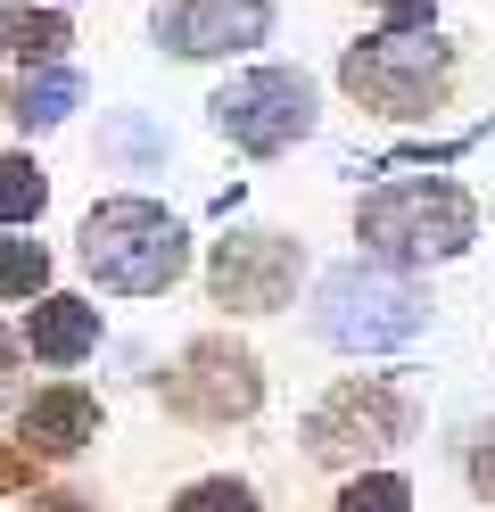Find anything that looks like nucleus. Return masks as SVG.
Returning <instances> with one entry per match:
<instances>
[{
    "mask_svg": "<svg viewBox=\"0 0 495 512\" xmlns=\"http://www.w3.org/2000/svg\"><path fill=\"white\" fill-rule=\"evenodd\" d=\"M264 25H273L264 0H165L157 9V42L182 50V58H223V50L264 42Z\"/></svg>",
    "mask_w": 495,
    "mask_h": 512,
    "instance_id": "obj_9",
    "label": "nucleus"
},
{
    "mask_svg": "<svg viewBox=\"0 0 495 512\" xmlns=\"http://www.w3.org/2000/svg\"><path fill=\"white\" fill-rule=\"evenodd\" d=\"M50 207V182L33 157H0V223H33Z\"/></svg>",
    "mask_w": 495,
    "mask_h": 512,
    "instance_id": "obj_13",
    "label": "nucleus"
},
{
    "mask_svg": "<svg viewBox=\"0 0 495 512\" xmlns=\"http://www.w3.org/2000/svg\"><path fill=\"white\" fill-rule=\"evenodd\" d=\"M297 273H306V248L297 240H281V232H231L215 248V265H207V290L231 314H273V306L297 298Z\"/></svg>",
    "mask_w": 495,
    "mask_h": 512,
    "instance_id": "obj_7",
    "label": "nucleus"
},
{
    "mask_svg": "<svg viewBox=\"0 0 495 512\" xmlns=\"http://www.w3.org/2000/svg\"><path fill=\"white\" fill-rule=\"evenodd\" d=\"M83 265L124 298H157V290L182 281L190 240H182V223L165 207H149V199H99L83 215Z\"/></svg>",
    "mask_w": 495,
    "mask_h": 512,
    "instance_id": "obj_1",
    "label": "nucleus"
},
{
    "mask_svg": "<svg viewBox=\"0 0 495 512\" xmlns=\"http://www.w3.org/2000/svg\"><path fill=\"white\" fill-rule=\"evenodd\" d=\"M174 512H256V496L240 488V479H198V488H190Z\"/></svg>",
    "mask_w": 495,
    "mask_h": 512,
    "instance_id": "obj_17",
    "label": "nucleus"
},
{
    "mask_svg": "<svg viewBox=\"0 0 495 512\" xmlns=\"http://www.w3.org/2000/svg\"><path fill=\"white\" fill-rule=\"evenodd\" d=\"M66 42V17H50V9H0V50L9 58H58Z\"/></svg>",
    "mask_w": 495,
    "mask_h": 512,
    "instance_id": "obj_12",
    "label": "nucleus"
},
{
    "mask_svg": "<svg viewBox=\"0 0 495 512\" xmlns=\"http://www.w3.org/2000/svg\"><path fill=\"white\" fill-rule=\"evenodd\" d=\"M25 438L50 446V455H75L83 438H99V405L83 389H42V397L25 405Z\"/></svg>",
    "mask_w": 495,
    "mask_h": 512,
    "instance_id": "obj_11",
    "label": "nucleus"
},
{
    "mask_svg": "<svg viewBox=\"0 0 495 512\" xmlns=\"http://www.w3.org/2000/svg\"><path fill=\"white\" fill-rule=\"evenodd\" d=\"M421 290L396 265H347V273H330L322 281V306H314V323L330 347H355V356H372V347H396V339H413L421 331Z\"/></svg>",
    "mask_w": 495,
    "mask_h": 512,
    "instance_id": "obj_3",
    "label": "nucleus"
},
{
    "mask_svg": "<svg viewBox=\"0 0 495 512\" xmlns=\"http://www.w3.org/2000/svg\"><path fill=\"white\" fill-rule=\"evenodd\" d=\"M339 83H347V100L380 108V116H429L446 100V50L413 34V25L405 34H372L363 50H347Z\"/></svg>",
    "mask_w": 495,
    "mask_h": 512,
    "instance_id": "obj_4",
    "label": "nucleus"
},
{
    "mask_svg": "<svg viewBox=\"0 0 495 512\" xmlns=\"http://www.w3.org/2000/svg\"><path fill=\"white\" fill-rule=\"evenodd\" d=\"M25 347L42 364H83L91 347H99V306H83V298H42L25 314Z\"/></svg>",
    "mask_w": 495,
    "mask_h": 512,
    "instance_id": "obj_10",
    "label": "nucleus"
},
{
    "mask_svg": "<svg viewBox=\"0 0 495 512\" xmlns=\"http://www.w3.org/2000/svg\"><path fill=\"white\" fill-rule=\"evenodd\" d=\"M17 479H25V463H17V455H0V488H17Z\"/></svg>",
    "mask_w": 495,
    "mask_h": 512,
    "instance_id": "obj_19",
    "label": "nucleus"
},
{
    "mask_svg": "<svg viewBox=\"0 0 495 512\" xmlns=\"http://www.w3.org/2000/svg\"><path fill=\"white\" fill-rule=\"evenodd\" d=\"M75 100H83V83H75V75H42V83H25V91H17V124H58Z\"/></svg>",
    "mask_w": 495,
    "mask_h": 512,
    "instance_id": "obj_15",
    "label": "nucleus"
},
{
    "mask_svg": "<svg viewBox=\"0 0 495 512\" xmlns=\"http://www.w3.org/2000/svg\"><path fill=\"white\" fill-rule=\"evenodd\" d=\"M215 124L240 149L273 157V149H289L314 124V91H306V75H289V67H248V75H231L215 91Z\"/></svg>",
    "mask_w": 495,
    "mask_h": 512,
    "instance_id": "obj_6",
    "label": "nucleus"
},
{
    "mask_svg": "<svg viewBox=\"0 0 495 512\" xmlns=\"http://www.w3.org/2000/svg\"><path fill=\"white\" fill-rule=\"evenodd\" d=\"M363 248L380 256V265H438V256H454L462 240H471V199H462L454 182H429V174H405L363 199L355 215Z\"/></svg>",
    "mask_w": 495,
    "mask_h": 512,
    "instance_id": "obj_2",
    "label": "nucleus"
},
{
    "mask_svg": "<svg viewBox=\"0 0 495 512\" xmlns=\"http://www.w3.org/2000/svg\"><path fill=\"white\" fill-rule=\"evenodd\" d=\"M471 488L495 504V430H479V446H471Z\"/></svg>",
    "mask_w": 495,
    "mask_h": 512,
    "instance_id": "obj_18",
    "label": "nucleus"
},
{
    "mask_svg": "<svg viewBox=\"0 0 495 512\" xmlns=\"http://www.w3.org/2000/svg\"><path fill=\"white\" fill-rule=\"evenodd\" d=\"M405 438H413L405 389H388V380H339V389L314 405V422H306V455L347 471V463L388 455V446H405Z\"/></svg>",
    "mask_w": 495,
    "mask_h": 512,
    "instance_id": "obj_5",
    "label": "nucleus"
},
{
    "mask_svg": "<svg viewBox=\"0 0 495 512\" xmlns=\"http://www.w3.org/2000/svg\"><path fill=\"white\" fill-rule=\"evenodd\" d=\"M339 512H413V488H405V479H388V471H372V479H347V488H339Z\"/></svg>",
    "mask_w": 495,
    "mask_h": 512,
    "instance_id": "obj_16",
    "label": "nucleus"
},
{
    "mask_svg": "<svg viewBox=\"0 0 495 512\" xmlns=\"http://www.w3.org/2000/svg\"><path fill=\"white\" fill-rule=\"evenodd\" d=\"M50 281V248L42 240H0V298H33Z\"/></svg>",
    "mask_w": 495,
    "mask_h": 512,
    "instance_id": "obj_14",
    "label": "nucleus"
},
{
    "mask_svg": "<svg viewBox=\"0 0 495 512\" xmlns=\"http://www.w3.org/2000/svg\"><path fill=\"white\" fill-rule=\"evenodd\" d=\"M165 397H174V413H190V422H240V413H256V397H264V372H256L248 347L198 339L190 356L174 364Z\"/></svg>",
    "mask_w": 495,
    "mask_h": 512,
    "instance_id": "obj_8",
    "label": "nucleus"
}]
</instances>
